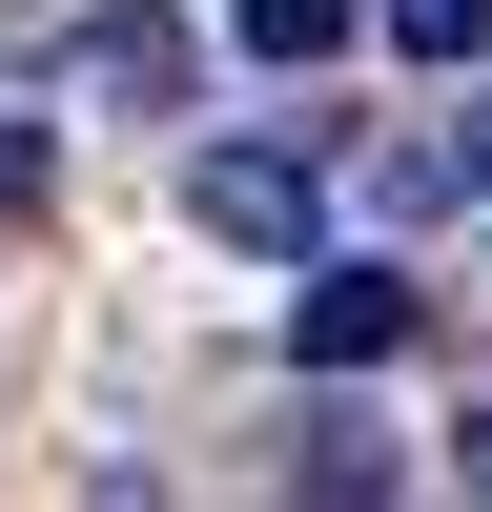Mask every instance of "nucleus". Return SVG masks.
I'll list each match as a JSON object with an SVG mask.
<instances>
[{
    "label": "nucleus",
    "mask_w": 492,
    "mask_h": 512,
    "mask_svg": "<svg viewBox=\"0 0 492 512\" xmlns=\"http://www.w3.org/2000/svg\"><path fill=\"white\" fill-rule=\"evenodd\" d=\"M287 492H308V512H410V451L369 431V410H308V451H287Z\"/></svg>",
    "instance_id": "nucleus-5"
},
{
    "label": "nucleus",
    "mask_w": 492,
    "mask_h": 512,
    "mask_svg": "<svg viewBox=\"0 0 492 512\" xmlns=\"http://www.w3.org/2000/svg\"><path fill=\"white\" fill-rule=\"evenodd\" d=\"M185 205H205L226 246H287V267H308V226H328V144H308V123H246V144L185 164Z\"/></svg>",
    "instance_id": "nucleus-1"
},
{
    "label": "nucleus",
    "mask_w": 492,
    "mask_h": 512,
    "mask_svg": "<svg viewBox=\"0 0 492 512\" xmlns=\"http://www.w3.org/2000/svg\"><path fill=\"white\" fill-rule=\"evenodd\" d=\"M369 41L431 62V82H472V62H492V0H369Z\"/></svg>",
    "instance_id": "nucleus-7"
},
{
    "label": "nucleus",
    "mask_w": 492,
    "mask_h": 512,
    "mask_svg": "<svg viewBox=\"0 0 492 512\" xmlns=\"http://www.w3.org/2000/svg\"><path fill=\"white\" fill-rule=\"evenodd\" d=\"M226 41H246L267 82H308V62H349V41H369V0H226Z\"/></svg>",
    "instance_id": "nucleus-6"
},
{
    "label": "nucleus",
    "mask_w": 492,
    "mask_h": 512,
    "mask_svg": "<svg viewBox=\"0 0 492 512\" xmlns=\"http://www.w3.org/2000/svg\"><path fill=\"white\" fill-rule=\"evenodd\" d=\"M62 62H82V103H123V123H164V103L205 82V41L164 21V0H82V41H62Z\"/></svg>",
    "instance_id": "nucleus-2"
},
{
    "label": "nucleus",
    "mask_w": 492,
    "mask_h": 512,
    "mask_svg": "<svg viewBox=\"0 0 492 512\" xmlns=\"http://www.w3.org/2000/svg\"><path fill=\"white\" fill-rule=\"evenodd\" d=\"M0 205H41V123H0Z\"/></svg>",
    "instance_id": "nucleus-8"
},
{
    "label": "nucleus",
    "mask_w": 492,
    "mask_h": 512,
    "mask_svg": "<svg viewBox=\"0 0 492 512\" xmlns=\"http://www.w3.org/2000/svg\"><path fill=\"white\" fill-rule=\"evenodd\" d=\"M451 492H472V512H492V410H472V431H451Z\"/></svg>",
    "instance_id": "nucleus-9"
},
{
    "label": "nucleus",
    "mask_w": 492,
    "mask_h": 512,
    "mask_svg": "<svg viewBox=\"0 0 492 512\" xmlns=\"http://www.w3.org/2000/svg\"><path fill=\"white\" fill-rule=\"evenodd\" d=\"M410 328H431V308H410V267H369V246H349V267H308V287H287V349H308V369H390Z\"/></svg>",
    "instance_id": "nucleus-3"
},
{
    "label": "nucleus",
    "mask_w": 492,
    "mask_h": 512,
    "mask_svg": "<svg viewBox=\"0 0 492 512\" xmlns=\"http://www.w3.org/2000/svg\"><path fill=\"white\" fill-rule=\"evenodd\" d=\"M369 205H410V226H431V205H492V82H472L451 123H410V144L369 164Z\"/></svg>",
    "instance_id": "nucleus-4"
}]
</instances>
